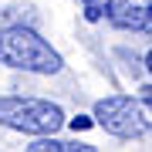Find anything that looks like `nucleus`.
<instances>
[{
    "instance_id": "nucleus-8",
    "label": "nucleus",
    "mask_w": 152,
    "mask_h": 152,
    "mask_svg": "<svg viewBox=\"0 0 152 152\" xmlns=\"http://www.w3.org/2000/svg\"><path fill=\"white\" fill-rule=\"evenodd\" d=\"M142 98H149V102H152V85H145V88H142Z\"/></svg>"
},
{
    "instance_id": "nucleus-5",
    "label": "nucleus",
    "mask_w": 152,
    "mask_h": 152,
    "mask_svg": "<svg viewBox=\"0 0 152 152\" xmlns=\"http://www.w3.org/2000/svg\"><path fill=\"white\" fill-rule=\"evenodd\" d=\"M27 149L31 152H95V145H88V142H64V139H54V135H41Z\"/></svg>"
},
{
    "instance_id": "nucleus-7",
    "label": "nucleus",
    "mask_w": 152,
    "mask_h": 152,
    "mask_svg": "<svg viewBox=\"0 0 152 152\" xmlns=\"http://www.w3.org/2000/svg\"><path fill=\"white\" fill-rule=\"evenodd\" d=\"M88 125H91V122H88V118H85V115H78V118H75V122H71V129H75V132H78V129H88Z\"/></svg>"
},
{
    "instance_id": "nucleus-1",
    "label": "nucleus",
    "mask_w": 152,
    "mask_h": 152,
    "mask_svg": "<svg viewBox=\"0 0 152 152\" xmlns=\"http://www.w3.org/2000/svg\"><path fill=\"white\" fill-rule=\"evenodd\" d=\"M0 64L31 71V75H58L64 68V58L34 27L10 24V27H0Z\"/></svg>"
},
{
    "instance_id": "nucleus-3",
    "label": "nucleus",
    "mask_w": 152,
    "mask_h": 152,
    "mask_svg": "<svg viewBox=\"0 0 152 152\" xmlns=\"http://www.w3.org/2000/svg\"><path fill=\"white\" fill-rule=\"evenodd\" d=\"M95 122L108 135L139 139L145 132H152V102L132 98V95H108L102 102H95Z\"/></svg>"
},
{
    "instance_id": "nucleus-2",
    "label": "nucleus",
    "mask_w": 152,
    "mask_h": 152,
    "mask_svg": "<svg viewBox=\"0 0 152 152\" xmlns=\"http://www.w3.org/2000/svg\"><path fill=\"white\" fill-rule=\"evenodd\" d=\"M0 125L24 135H54L64 125V112L61 105L44 102V98L0 95Z\"/></svg>"
},
{
    "instance_id": "nucleus-9",
    "label": "nucleus",
    "mask_w": 152,
    "mask_h": 152,
    "mask_svg": "<svg viewBox=\"0 0 152 152\" xmlns=\"http://www.w3.org/2000/svg\"><path fill=\"white\" fill-rule=\"evenodd\" d=\"M145 68H149V75H152V51L145 54Z\"/></svg>"
},
{
    "instance_id": "nucleus-4",
    "label": "nucleus",
    "mask_w": 152,
    "mask_h": 152,
    "mask_svg": "<svg viewBox=\"0 0 152 152\" xmlns=\"http://www.w3.org/2000/svg\"><path fill=\"white\" fill-rule=\"evenodd\" d=\"M105 17H108L118 31L152 34V0H108Z\"/></svg>"
},
{
    "instance_id": "nucleus-6",
    "label": "nucleus",
    "mask_w": 152,
    "mask_h": 152,
    "mask_svg": "<svg viewBox=\"0 0 152 152\" xmlns=\"http://www.w3.org/2000/svg\"><path fill=\"white\" fill-rule=\"evenodd\" d=\"M105 10H108V0H81V14L88 24H98L105 17Z\"/></svg>"
}]
</instances>
